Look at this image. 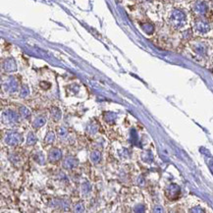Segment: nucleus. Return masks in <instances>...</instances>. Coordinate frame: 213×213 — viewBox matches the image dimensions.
<instances>
[{
	"label": "nucleus",
	"instance_id": "obj_1",
	"mask_svg": "<svg viewBox=\"0 0 213 213\" xmlns=\"http://www.w3.org/2000/svg\"><path fill=\"white\" fill-rule=\"evenodd\" d=\"M187 21V18L184 12L180 10H173L170 18H169V23L170 25L175 29H181L183 28Z\"/></svg>",
	"mask_w": 213,
	"mask_h": 213
},
{
	"label": "nucleus",
	"instance_id": "obj_2",
	"mask_svg": "<svg viewBox=\"0 0 213 213\" xmlns=\"http://www.w3.org/2000/svg\"><path fill=\"white\" fill-rule=\"evenodd\" d=\"M165 194L170 201H176L181 194L180 187L177 186L176 184H170L169 186H167L165 189Z\"/></svg>",
	"mask_w": 213,
	"mask_h": 213
},
{
	"label": "nucleus",
	"instance_id": "obj_3",
	"mask_svg": "<svg viewBox=\"0 0 213 213\" xmlns=\"http://www.w3.org/2000/svg\"><path fill=\"white\" fill-rule=\"evenodd\" d=\"M5 143L8 145H11V146H15V145H19L20 144H22V135L19 134L17 132H12V133H9L5 136Z\"/></svg>",
	"mask_w": 213,
	"mask_h": 213
},
{
	"label": "nucleus",
	"instance_id": "obj_4",
	"mask_svg": "<svg viewBox=\"0 0 213 213\" xmlns=\"http://www.w3.org/2000/svg\"><path fill=\"white\" fill-rule=\"evenodd\" d=\"M3 119L6 123H16L19 120V116L15 111L7 109L3 112Z\"/></svg>",
	"mask_w": 213,
	"mask_h": 213
},
{
	"label": "nucleus",
	"instance_id": "obj_5",
	"mask_svg": "<svg viewBox=\"0 0 213 213\" xmlns=\"http://www.w3.org/2000/svg\"><path fill=\"white\" fill-rule=\"evenodd\" d=\"M207 10H208L207 4L203 1H198L194 4V6H193V12L196 13L197 15H199V16L205 15Z\"/></svg>",
	"mask_w": 213,
	"mask_h": 213
},
{
	"label": "nucleus",
	"instance_id": "obj_6",
	"mask_svg": "<svg viewBox=\"0 0 213 213\" xmlns=\"http://www.w3.org/2000/svg\"><path fill=\"white\" fill-rule=\"evenodd\" d=\"M194 30H197L199 34H206L209 32L210 30V26L208 23H206L205 21H197L196 24H194Z\"/></svg>",
	"mask_w": 213,
	"mask_h": 213
},
{
	"label": "nucleus",
	"instance_id": "obj_7",
	"mask_svg": "<svg viewBox=\"0 0 213 213\" xmlns=\"http://www.w3.org/2000/svg\"><path fill=\"white\" fill-rule=\"evenodd\" d=\"M62 158V151L57 147H53L50 149L48 153V161L49 162H57Z\"/></svg>",
	"mask_w": 213,
	"mask_h": 213
},
{
	"label": "nucleus",
	"instance_id": "obj_8",
	"mask_svg": "<svg viewBox=\"0 0 213 213\" xmlns=\"http://www.w3.org/2000/svg\"><path fill=\"white\" fill-rule=\"evenodd\" d=\"M78 166V160L75 157L69 156L63 161V167L67 170H73Z\"/></svg>",
	"mask_w": 213,
	"mask_h": 213
},
{
	"label": "nucleus",
	"instance_id": "obj_9",
	"mask_svg": "<svg viewBox=\"0 0 213 213\" xmlns=\"http://www.w3.org/2000/svg\"><path fill=\"white\" fill-rule=\"evenodd\" d=\"M193 50L199 56H204L207 52V47L202 42H196L193 45Z\"/></svg>",
	"mask_w": 213,
	"mask_h": 213
},
{
	"label": "nucleus",
	"instance_id": "obj_10",
	"mask_svg": "<svg viewBox=\"0 0 213 213\" xmlns=\"http://www.w3.org/2000/svg\"><path fill=\"white\" fill-rule=\"evenodd\" d=\"M18 88V83L17 81L14 79L10 77L9 78L6 83H5V90H7V91H10V92H14L17 91Z\"/></svg>",
	"mask_w": 213,
	"mask_h": 213
},
{
	"label": "nucleus",
	"instance_id": "obj_11",
	"mask_svg": "<svg viewBox=\"0 0 213 213\" xmlns=\"http://www.w3.org/2000/svg\"><path fill=\"white\" fill-rule=\"evenodd\" d=\"M3 69L6 71V72H13V71L16 70V64L15 61L13 59H8L4 62L3 64Z\"/></svg>",
	"mask_w": 213,
	"mask_h": 213
},
{
	"label": "nucleus",
	"instance_id": "obj_12",
	"mask_svg": "<svg viewBox=\"0 0 213 213\" xmlns=\"http://www.w3.org/2000/svg\"><path fill=\"white\" fill-rule=\"evenodd\" d=\"M45 123H46L45 118L42 117V116H39V117L35 118V120L33 123V125H34V129H39V128H41L42 126L45 125Z\"/></svg>",
	"mask_w": 213,
	"mask_h": 213
},
{
	"label": "nucleus",
	"instance_id": "obj_13",
	"mask_svg": "<svg viewBox=\"0 0 213 213\" xmlns=\"http://www.w3.org/2000/svg\"><path fill=\"white\" fill-rule=\"evenodd\" d=\"M101 159V154L99 151H92L91 153V160L92 163L94 164H97Z\"/></svg>",
	"mask_w": 213,
	"mask_h": 213
},
{
	"label": "nucleus",
	"instance_id": "obj_14",
	"mask_svg": "<svg viewBox=\"0 0 213 213\" xmlns=\"http://www.w3.org/2000/svg\"><path fill=\"white\" fill-rule=\"evenodd\" d=\"M51 116H52V118H53V120H54V121H59L60 118H61V111L57 107L52 108V110H51Z\"/></svg>",
	"mask_w": 213,
	"mask_h": 213
},
{
	"label": "nucleus",
	"instance_id": "obj_15",
	"mask_svg": "<svg viewBox=\"0 0 213 213\" xmlns=\"http://www.w3.org/2000/svg\"><path fill=\"white\" fill-rule=\"evenodd\" d=\"M55 140V135L53 132H48L46 136H45V139H44V141H45L46 144H51L53 141Z\"/></svg>",
	"mask_w": 213,
	"mask_h": 213
},
{
	"label": "nucleus",
	"instance_id": "obj_16",
	"mask_svg": "<svg viewBox=\"0 0 213 213\" xmlns=\"http://www.w3.org/2000/svg\"><path fill=\"white\" fill-rule=\"evenodd\" d=\"M20 114H21V116L25 119H29L30 116V112L29 108L25 107V106H22V107L20 108Z\"/></svg>",
	"mask_w": 213,
	"mask_h": 213
},
{
	"label": "nucleus",
	"instance_id": "obj_17",
	"mask_svg": "<svg viewBox=\"0 0 213 213\" xmlns=\"http://www.w3.org/2000/svg\"><path fill=\"white\" fill-rule=\"evenodd\" d=\"M34 160L37 161L38 164L42 165V164L45 163V157H44V155L41 152H37L34 156Z\"/></svg>",
	"mask_w": 213,
	"mask_h": 213
},
{
	"label": "nucleus",
	"instance_id": "obj_18",
	"mask_svg": "<svg viewBox=\"0 0 213 213\" xmlns=\"http://www.w3.org/2000/svg\"><path fill=\"white\" fill-rule=\"evenodd\" d=\"M57 134H58V137H61V139H65V137L68 136V130L64 127H60L58 130H57Z\"/></svg>",
	"mask_w": 213,
	"mask_h": 213
},
{
	"label": "nucleus",
	"instance_id": "obj_19",
	"mask_svg": "<svg viewBox=\"0 0 213 213\" xmlns=\"http://www.w3.org/2000/svg\"><path fill=\"white\" fill-rule=\"evenodd\" d=\"M37 137L33 134V133H30L28 135V140H27V143H28V145H34L37 144Z\"/></svg>",
	"mask_w": 213,
	"mask_h": 213
},
{
	"label": "nucleus",
	"instance_id": "obj_20",
	"mask_svg": "<svg viewBox=\"0 0 213 213\" xmlns=\"http://www.w3.org/2000/svg\"><path fill=\"white\" fill-rule=\"evenodd\" d=\"M30 94V91H29V87L27 86H23L21 87V92H20V96L21 97H26L28 96Z\"/></svg>",
	"mask_w": 213,
	"mask_h": 213
},
{
	"label": "nucleus",
	"instance_id": "obj_21",
	"mask_svg": "<svg viewBox=\"0 0 213 213\" xmlns=\"http://www.w3.org/2000/svg\"><path fill=\"white\" fill-rule=\"evenodd\" d=\"M143 29L145 33H147V34H151L153 32V27L150 25V24H144L143 25Z\"/></svg>",
	"mask_w": 213,
	"mask_h": 213
},
{
	"label": "nucleus",
	"instance_id": "obj_22",
	"mask_svg": "<svg viewBox=\"0 0 213 213\" xmlns=\"http://www.w3.org/2000/svg\"><path fill=\"white\" fill-rule=\"evenodd\" d=\"M85 210V206H83V203H77L76 205H75V211H77V212H82Z\"/></svg>",
	"mask_w": 213,
	"mask_h": 213
},
{
	"label": "nucleus",
	"instance_id": "obj_23",
	"mask_svg": "<svg viewBox=\"0 0 213 213\" xmlns=\"http://www.w3.org/2000/svg\"><path fill=\"white\" fill-rule=\"evenodd\" d=\"M91 190V186L88 185V184H85L83 185V192L85 193H87L88 192Z\"/></svg>",
	"mask_w": 213,
	"mask_h": 213
},
{
	"label": "nucleus",
	"instance_id": "obj_24",
	"mask_svg": "<svg viewBox=\"0 0 213 213\" xmlns=\"http://www.w3.org/2000/svg\"><path fill=\"white\" fill-rule=\"evenodd\" d=\"M209 167H210V170H211V172L213 173V161H211V162L209 163Z\"/></svg>",
	"mask_w": 213,
	"mask_h": 213
}]
</instances>
